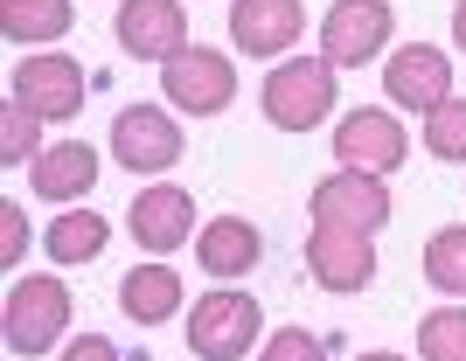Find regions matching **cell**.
Here are the masks:
<instances>
[{
	"mask_svg": "<svg viewBox=\"0 0 466 361\" xmlns=\"http://www.w3.org/2000/svg\"><path fill=\"white\" fill-rule=\"evenodd\" d=\"M258 257H265V236L244 216H209L202 236H195V265L209 271V278H223V286L244 278V271H258Z\"/></svg>",
	"mask_w": 466,
	"mask_h": 361,
	"instance_id": "15",
	"label": "cell"
},
{
	"mask_svg": "<svg viewBox=\"0 0 466 361\" xmlns=\"http://www.w3.org/2000/svg\"><path fill=\"white\" fill-rule=\"evenodd\" d=\"M307 28L299 0H230V42L244 56H286Z\"/></svg>",
	"mask_w": 466,
	"mask_h": 361,
	"instance_id": "14",
	"label": "cell"
},
{
	"mask_svg": "<svg viewBox=\"0 0 466 361\" xmlns=\"http://www.w3.org/2000/svg\"><path fill=\"white\" fill-rule=\"evenodd\" d=\"M126 223H133V236L154 257H167V250L195 244L202 229H195V195L181 188V181H154V188H139L133 195V209H126Z\"/></svg>",
	"mask_w": 466,
	"mask_h": 361,
	"instance_id": "11",
	"label": "cell"
},
{
	"mask_svg": "<svg viewBox=\"0 0 466 361\" xmlns=\"http://www.w3.org/2000/svg\"><path fill=\"white\" fill-rule=\"evenodd\" d=\"M383 91H390V105H404V112H439L452 97V63H446V49H431V42H404L397 56H390V70H383Z\"/></svg>",
	"mask_w": 466,
	"mask_h": 361,
	"instance_id": "12",
	"label": "cell"
},
{
	"mask_svg": "<svg viewBox=\"0 0 466 361\" xmlns=\"http://www.w3.org/2000/svg\"><path fill=\"white\" fill-rule=\"evenodd\" d=\"M334 76L341 70H334L328 56H286L279 70H265L258 105H265V118H272L279 133H313V125L334 118V97H341Z\"/></svg>",
	"mask_w": 466,
	"mask_h": 361,
	"instance_id": "1",
	"label": "cell"
},
{
	"mask_svg": "<svg viewBox=\"0 0 466 361\" xmlns=\"http://www.w3.org/2000/svg\"><path fill=\"white\" fill-rule=\"evenodd\" d=\"M334 160L349 174H397L410 160V133L397 125V112H383V105H355L341 125H334Z\"/></svg>",
	"mask_w": 466,
	"mask_h": 361,
	"instance_id": "4",
	"label": "cell"
},
{
	"mask_svg": "<svg viewBox=\"0 0 466 361\" xmlns=\"http://www.w3.org/2000/svg\"><path fill=\"white\" fill-rule=\"evenodd\" d=\"M390 28H397L390 0H334L328 15H320V56L334 70H362L370 56L390 49Z\"/></svg>",
	"mask_w": 466,
	"mask_h": 361,
	"instance_id": "6",
	"label": "cell"
},
{
	"mask_svg": "<svg viewBox=\"0 0 466 361\" xmlns=\"http://www.w3.org/2000/svg\"><path fill=\"white\" fill-rule=\"evenodd\" d=\"M307 271L320 292H362L376 278V244L355 229H313L307 236Z\"/></svg>",
	"mask_w": 466,
	"mask_h": 361,
	"instance_id": "13",
	"label": "cell"
},
{
	"mask_svg": "<svg viewBox=\"0 0 466 361\" xmlns=\"http://www.w3.org/2000/svg\"><path fill=\"white\" fill-rule=\"evenodd\" d=\"M355 361H404V355H355Z\"/></svg>",
	"mask_w": 466,
	"mask_h": 361,
	"instance_id": "28",
	"label": "cell"
},
{
	"mask_svg": "<svg viewBox=\"0 0 466 361\" xmlns=\"http://www.w3.org/2000/svg\"><path fill=\"white\" fill-rule=\"evenodd\" d=\"M28 188H35L42 202H77V195H91L97 188V146H84V139L42 146L35 160H28Z\"/></svg>",
	"mask_w": 466,
	"mask_h": 361,
	"instance_id": "16",
	"label": "cell"
},
{
	"mask_svg": "<svg viewBox=\"0 0 466 361\" xmlns=\"http://www.w3.org/2000/svg\"><path fill=\"white\" fill-rule=\"evenodd\" d=\"M35 139H42V118L28 112V105H15V97H7V112H0V160H7V167H21V160H35Z\"/></svg>",
	"mask_w": 466,
	"mask_h": 361,
	"instance_id": "23",
	"label": "cell"
},
{
	"mask_svg": "<svg viewBox=\"0 0 466 361\" xmlns=\"http://www.w3.org/2000/svg\"><path fill=\"white\" fill-rule=\"evenodd\" d=\"M63 361H133V355H118L105 334H84V341H70L63 347Z\"/></svg>",
	"mask_w": 466,
	"mask_h": 361,
	"instance_id": "26",
	"label": "cell"
},
{
	"mask_svg": "<svg viewBox=\"0 0 466 361\" xmlns=\"http://www.w3.org/2000/svg\"><path fill=\"white\" fill-rule=\"evenodd\" d=\"M418 361H466V306H439L418 320Z\"/></svg>",
	"mask_w": 466,
	"mask_h": 361,
	"instance_id": "21",
	"label": "cell"
},
{
	"mask_svg": "<svg viewBox=\"0 0 466 361\" xmlns=\"http://www.w3.org/2000/svg\"><path fill=\"white\" fill-rule=\"evenodd\" d=\"M84 97H91V84H84V63H70V56H21V70H15V105H28L42 125L77 118V112H84Z\"/></svg>",
	"mask_w": 466,
	"mask_h": 361,
	"instance_id": "9",
	"label": "cell"
},
{
	"mask_svg": "<svg viewBox=\"0 0 466 361\" xmlns=\"http://www.w3.org/2000/svg\"><path fill=\"white\" fill-rule=\"evenodd\" d=\"M118 306H126V320L139 326H160L181 313V271L175 265H133L118 278Z\"/></svg>",
	"mask_w": 466,
	"mask_h": 361,
	"instance_id": "17",
	"label": "cell"
},
{
	"mask_svg": "<svg viewBox=\"0 0 466 361\" xmlns=\"http://www.w3.org/2000/svg\"><path fill=\"white\" fill-rule=\"evenodd\" d=\"M21 250H28V216L21 202H0V265H21Z\"/></svg>",
	"mask_w": 466,
	"mask_h": 361,
	"instance_id": "25",
	"label": "cell"
},
{
	"mask_svg": "<svg viewBox=\"0 0 466 361\" xmlns=\"http://www.w3.org/2000/svg\"><path fill=\"white\" fill-rule=\"evenodd\" d=\"M425 153L431 160H466V97H446L439 112H425Z\"/></svg>",
	"mask_w": 466,
	"mask_h": 361,
	"instance_id": "22",
	"label": "cell"
},
{
	"mask_svg": "<svg viewBox=\"0 0 466 361\" xmlns=\"http://www.w3.org/2000/svg\"><path fill=\"white\" fill-rule=\"evenodd\" d=\"M188 153V139H181L175 112H160V105H126L112 125V160L126 174H167Z\"/></svg>",
	"mask_w": 466,
	"mask_h": 361,
	"instance_id": "8",
	"label": "cell"
},
{
	"mask_svg": "<svg viewBox=\"0 0 466 361\" xmlns=\"http://www.w3.org/2000/svg\"><path fill=\"white\" fill-rule=\"evenodd\" d=\"M425 278H431V292L466 299V223L431 229V244H425Z\"/></svg>",
	"mask_w": 466,
	"mask_h": 361,
	"instance_id": "20",
	"label": "cell"
},
{
	"mask_svg": "<svg viewBox=\"0 0 466 361\" xmlns=\"http://www.w3.org/2000/svg\"><path fill=\"white\" fill-rule=\"evenodd\" d=\"M258 361H328V341L307 334V326H279L272 341L258 347Z\"/></svg>",
	"mask_w": 466,
	"mask_h": 361,
	"instance_id": "24",
	"label": "cell"
},
{
	"mask_svg": "<svg viewBox=\"0 0 466 361\" xmlns=\"http://www.w3.org/2000/svg\"><path fill=\"white\" fill-rule=\"evenodd\" d=\"M265 334V306L251 292H202L188 313V347L202 361H244Z\"/></svg>",
	"mask_w": 466,
	"mask_h": 361,
	"instance_id": "3",
	"label": "cell"
},
{
	"mask_svg": "<svg viewBox=\"0 0 466 361\" xmlns=\"http://www.w3.org/2000/svg\"><path fill=\"white\" fill-rule=\"evenodd\" d=\"M160 91H167L175 112L216 118V112H230V97H237V70L223 49H181L175 63H160Z\"/></svg>",
	"mask_w": 466,
	"mask_h": 361,
	"instance_id": "7",
	"label": "cell"
},
{
	"mask_svg": "<svg viewBox=\"0 0 466 361\" xmlns=\"http://www.w3.org/2000/svg\"><path fill=\"white\" fill-rule=\"evenodd\" d=\"M63 326H70V292L63 278H15L7 286V306H0V341L7 355L35 361L63 341Z\"/></svg>",
	"mask_w": 466,
	"mask_h": 361,
	"instance_id": "2",
	"label": "cell"
},
{
	"mask_svg": "<svg viewBox=\"0 0 466 361\" xmlns=\"http://www.w3.org/2000/svg\"><path fill=\"white\" fill-rule=\"evenodd\" d=\"M105 216H91V209H70V216H56V223L42 229V250L56 257V265H91L97 250H105Z\"/></svg>",
	"mask_w": 466,
	"mask_h": 361,
	"instance_id": "19",
	"label": "cell"
},
{
	"mask_svg": "<svg viewBox=\"0 0 466 361\" xmlns=\"http://www.w3.org/2000/svg\"><path fill=\"white\" fill-rule=\"evenodd\" d=\"M307 216L313 229H355V236H376L390 223V188L376 174H328V181H313L307 195Z\"/></svg>",
	"mask_w": 466,
	"mask_h": 361,
	"instance_id": "5",
	"label": "cell"
},
{
	"mask_svg": "<svg viewBox=\"0 0 466 361\" xmlns=\"http://www.w3.org/2000/svg\"><path fill=\"white\" fill-rule=\"evenodd\" d=\"M452 42H460V56H466V0L452 7Z\"/></svg>",
	"mask_w": 466,
	"mask_h": 361,
	"instance_id": "27",
	"label": "cell"
},
{
	"mask_svg": "<svg viewBox=\"0 0 466 361\" xmlns=\"http://www.w3.org/2000/svg\"><path fill=\"white\" fill-rule=\"evenodd\" d=\"M70 0H0V35L7 42H63L70 35Z\"/></svg>",
	"mask_w": 466,
	"mask_h": 361,
	"instance_id": "18",
	"label": "cell"
},
{
	"mask_svg": "<svg viewBox=\"0 0 466 361\" xmlns=\"http://www.w3.org/2000/svg\"><path fill=\"white\" fill-rule=\"evenodd\" d=\"M112 35L139 63H175L188 49V15H181V0H126L112 15Z\"/></svg>",
	"mask_w": 466,
	"mask_h": 361,
	"instance_id": "10",
	"label": "cell"
}]
</instances>
